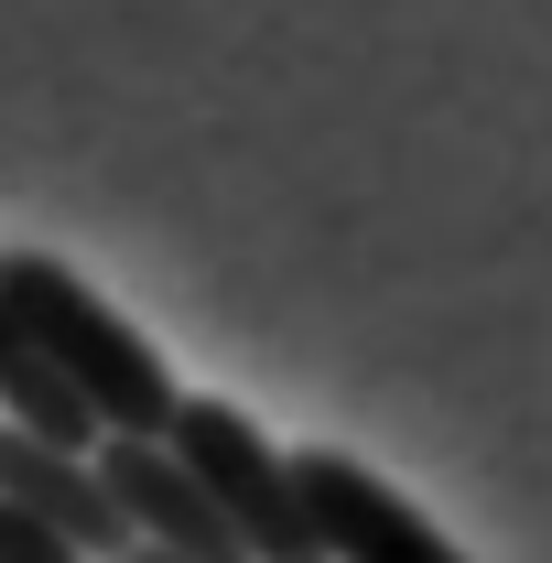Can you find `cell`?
<instances>
[{
    "label": "cell",
    "instance_id": "obj_5",
    "mask_svg": "<svg viewBox=\"0 0 552 563\" xmlns=\"http://www.w3.org/2000/svg\"><path fill=\"white\" fill-rule=\"evenodd\" d=\"M0 509H22L33 531H55L76 563H120L131 553V531H120V509L98 488V466L33 444V433H11V422H0Z\"/></svg>",
    "mask_w": 552,
    "mask_h": 563
},
{
    "label": "cell",
    "instance_id": "obj_7",
    "mask_svg": "<svg viewBox=\"0 0 552 563\" xmlns=\"http://www.w3.org/2000/svg\"><path fill=\"white\" fill-rule=\"evenodd\" d=\"M0 563H76V553L55 542V531H33L22 509H0Z\"/></svg>",
    "mask_w": 552,
    "mask_h": 563
},
{
    "label": "cell",
    "instance_id": "obj_6",
    "mask_svg": "<svg viewBox=\"0 0 552 563\" xmlns=\"http://www.w3.org/2000/svg\"><path fill=\"white\" fill-rule=\"evenodd\" d=\"M0 422H11V433H33V444H55V455H98L87 401L55 379V357L11 325V303H0Z\"/></svg>",
    "mask_w": 552,
    "mask_h": 563
},
{
    "label": "cell",
    "instance_id": "obj_4",
    "mask_svg": "<svg viewBox=\"0 0 552 563\" xmlns=\"http://www.w3.org/2000/svg\"><path fill=\"white\" fill-rule=\"evenodd\" d=\"M98 488L120 509V531H131V553H163V563H250L239 553V531L207 509V488L163 455V444H131V433H98Z\"/></svg>",
    "mask_w": 552,
    "mask_h": 563
},
{
    "label": "cell",
    "instance_id": "obj_3",
    "mask_svg": "<svg viewBox=\"0 0 552 563\" xmlns=\"http://www.w3.org/2000/svg\"><path fill=\"white\" fill-rule=\"evenodd\" d=\"M292 509H303V531H314V563H466L390 477H368L336 444L292 455Z\"/></svg>",
    "mask_w": 552,
    "mask_h": 563
},
{
    "label": "cell",
    "instance_id": "obj_2",
    "mask_svg": "<svg viewBox=\"0 0 552 563\" xmlns=\"http://www.w3.org/2000/svg\"><path fill=\"white\" fill-rule=\"evenodd\" d=\"M163 455L207 488V509L239 531L250 563H314V531H303V509H292V455H281L239 401H185V412L163 422Z\"/></svg>",
    "mask_w": 552,
    "mask_h": 563
},
{
    "label": "cell",
    "instance_id": "obj_1",
    "mask_svg": "<svg viewBox=\"0 0 552 563\" xmlns=\"http://www.w3.org/2000/svg\"><path fill=\"white\" fill-rule=\"evenodd\" d=\"M0 303H11V325H22L33 347L55 357V379L87 401L98 433L163 444V422L185 412V390H174V368L152 357V336H131V325H120L76 272H55L44 250H0Z\"/></svg>",
    "mask_w": 552,
    "mask_h": 563
}]
</instances>
